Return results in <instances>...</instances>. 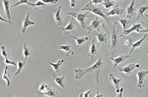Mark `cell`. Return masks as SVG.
<instances>
[{
  "instance_id": "6da1fadb",
  "label": "cell",
  "mask_w": 148,
  "mask_h": 97,
  "mask_svg": "<svg viewBox=\"0 0 148 97\" xmlns=\"http://www.w3.org/2000/svg\"><path fill=\"white\" fill-rule=\"evenodd\" d=\"M104 65V63L103 62L102 58L99 57L98 61L91 66L90 68H75L74 72H75V76H74V78L76 80H79L81 79L82 78L88 74H92L93 76L95 78V80H96V83L97 85L99 84V75H100V71L102 70V68Z\"/></svg>"
},
{
  "instance_id": "7a4b0ae2",
  "label": "cell",
  "mask_w": 148,
  "mask_h": 97,
  "mask_svg": "<svg viewBox=\"0 0 148 97\" xmlns=\"http://www.w3.org/2000/svg\"><path fill=\"white\" fill-rule=\"evenodd\" d=\"M36 96H61V95L59 94V92H57L53 88L51 87L50 85H46L45 83H42L40 88H39V91L36 93Z\"/></svg>"
},
{
  "instance_id": "3957f363",
  "label": "cell",
  "mask_w": 148,
  "mask_h": 97,
  "mask_svg": "<svg viewBox=\"0 0 148 97\" xmlns=\"http://www.w3.org/2000/svg\"><path fill=\"white\" fill-rule=\"evenodd\" d=\"M82 10L83 11H88V12H92L94 14H96V15L101 17L102 19H104L108 23V25L109 26L110 25V19L108 18V16L105 14V13H103V11L99 7H97L95 4H92V3H88L85 7H83Z\"/></svg>"
},
{
  "instance_id": "277c9868",
  "label": "cell",
  "mask_w": 148,
  "mask_h": 97,
  "mask_svg": "<svg viewBox=\"0 0 148 97\" xmlns=\"http://www.w3.org/2000/svg\"><path fill=\"white\" fill-rule=\"evenodd\" d=\"M67 14L73 16V18L76 19L78 23L80 24L82 29H85L86 28V22H85V19L86 18H88L89 16L88 14V12L87 11L86 13H82V12H68Z\"/></svg>"
},
{
  "instance_id": "5b68a950",
  "label": "cell",
  "mask_w": 148,
  "mask_h": 97,
  "mask_svg": "<svg viewBox=\"0 0 148 97\" xmlns=\"http://www.w3.org/2000/svg\"><path fill=\"white\" fill-rule=\"evenodd\" d=\"M115 26H116V23L114 24V29H113L110 37V52H109L110 56H112L115 52L116 47L118 46V36H117V31H116Z\"/></svg>"
},
{
  "instance_id": "8992f818",
  "label": "cell",
  "mask_w": 148,
  "mask_h": 97,
  "mask_svg": "<svg viewBox=\"0 0 148 97\" xmlns=\"http://www.w3.org/2000/svg\"><path fill=\"white\" fill-rule=\"evenodd\" d=\"M140 68V64H134V63H131V64H129V65H126L123 68H119V71L123 73L125 75H130L132 74V72L134 69L136 68Z\"/></svg>"
},
{
  "instance_id": "52a82bcc",
  "label": "cell",
  "mask_w": 148,
  "mask_h": 97,
  "mask_svg": "<svg viewBox=\"0 0 148 97\" xmlns=\"http://www.w3.org/2000/svg\"><path fill=\"white\" fill-rule=\"evenodd\" d=\"M130 54L128 55H124V54H121L120 56L119 57H117V58H114L113 56H111L110 57V60L112 61V66H113V68H116L120 63H123L124 61H125L127 58H130Z\"/></svg>"
},
{
  "instance_id": "ba28073f",
  "label": "cell",
  "mask_w": 148,
  "mask_h": 97,
  "mask_svg": "<svg viewBox=\"0 0 148 97\" xmlns=\"http://www.w3.org/2000/svg\"><path fill=\"white\" fill-rule=\"evenodd\" d=\"M36 22L31 21L29 19V13H27L26 16L25 18H23V25H22V29H21V32L23 35H25V30L27 29L29 25H35Z\"/></svg>"
},
{
  "instance_id": "9c48e42d",
  "label": "cell",
  "mask_w": 148,
  "mask_h": 97,
  "mask_svg": "<svg viewBox=\"0 0 148 97\" xmlns=\"http://www.w3.org/2000/svg\"><path fill=\"white\" fill-rule=\"evenodd\" d=\"M137 74V78H138V82H137V88H142L144 86V81H145V78L147 77L148 74L147 70H140Z\"/></svg>"
},
{
  "instance_id": "30bf717a",
  "label": "cell",
  "mask_w": 148,
  "mask_h": 97,
  "mask_svg": "<svg viewBox=\"0 0 148 97\" xmlns=\"http://www.w3.org/2000/svg\"><path fill=\"white\" fill-rule=\"evenodd\" d=\"M62 6H59L58 8H56L54 10L53 12V16H54V20L56 23V25L58 26H62V15H61V11H62Z\"/></svg>"
},
{
  "instance_id": "8fae6325",
  "label": "cell",
  "mask_w": 148,
  "mask_h": 97,
  "mask_svg": "<svg viewBox=\"0 0 148 97\" xmlns=\"http://www.w3.org/2000/svg\"><path fill=\"white\" fill-rule=\"evenodd\" d=\"M102 24V19H99L98 17H95L92 19V21H91V24L87 27L88 29V33H91L92 30H96L100 25Z\"/></svg>"
},
{
  "instance_id": "7c38bea8",
  "label": "cell",
  "mask_w": 148,
  "mask_h": 97,
  "mask_svg": "<svg viewBox=\"0 0 148 97\" xmlns=\"http://www.w3.org/2000/svg\"><path fill=\"white\" fill-rule=\"evenodd\" d=\"M109 80L111 84L114 85V87L115 88V90H116V93L119 94L120 89V84L121 82V78H118L114 77L112 74H110V76H109Z\"/></svg>"
},
{
  "instance_id": "4fadbf2b",
  "label": "cell",
  "mask_w": 148,
  "mask_h": 97,
  "mask_svg": "<svg viewBox=\"0 0 148 97\" xmlns=\"http://www.w3.org/2000/svg\"><path fill=\"white\" fill-rule=\"evenodd\" d=\"M94 34L96 35V37L98 40V47H99L101 44H106L109 42V38L106 34L99 33L98 31H94Z\"/></svg>"
},
{
  "instance_id": "5bb4252c",
  "label": "cell",
  "mask_w": 148,
  "mask_h": 97,
  "mask_svg": "<svg viewBox=\"0 0 148 97\" xmlns=\"http://www.w3.org/2000/svg\"><path fill=\"white\" fill-rule=\"evenodd\" d=\"M142 28V23H137V24H134V25H132V26L130 28V29L126 30H125L124 32H123V34H121L120 35V36H126V35H128V34H130V33H132V32H134V31H136L137 33H139V31H140V30H141Z\"/></svg>"
},
{
  "instance_id": "9a60e30c",
  "label": "cell",
  "mask_w": 148,
  "mask_h": 97,
  "mask_svg": "<svg viewBox=\"0 0 148 97\" xmlns=\"http://www.w3.org/2000/svg\"><path fill=\"white\" fill-rule=\"evenodd\" d=\"M73 19L70 20V23L65 26V27H61V30L63 31L65 36H67L68 34H74L75 33V30H74V25H73Z\"/></svg>"
},
{
  "instance_id": "2e32d148",
  "label": "cell",
  "mask_w": 148,
  "mask_h": 97,
  "mask_svg": "<svg viewBox=\"0 0 148 97\" xmlns=\"http://www.w3.org/2000/svg\"><path fill=\"white\" fill-rule=\"evenodd\" d=\"M125 13V10L123 9H120L119 7V5L117 4L115 6V8H114L113 10H110V12L108 13H105V14L109 17V16H115V15H118V16H121L123 14Z\"/></svg>"
},
{
  "instance_id": "e0dca14e",
  "label": "cell",
  "mask_w": 148,
  "mask_h": 97,
  "mask_svg": "<svg viewBox=\"0 0 148 97\" xmlns=\"http://www.w3.org/2000/svg\"><path fill=\"white\" fill-rule=\"evenodd\" d=\"M88 56L91 58V61L93 60L94 56L99 58V56L98 54V51H97V47H96L95 42H94V39L92 41V43H91V46H90V49H89V52H88Z\"/></svg>"
},
{
  "instance_id": "ac0fdd59",
  "label": "cell",
  "mask_w": 148,
  "mask_h": 97,
  "mask_svg": "<svg viewBox=\"0 0 148 97\" xmlns=\"http://www.w3.org/2000/svg\"><path fill=\"white\" fill-rule=\"evenodd\" d=\"M135 1L136 0H132L130 4L126 8V18L127 19H130V18L135 14Z\"/></svg>"
},
{
  "instance_id": "d6986e66",
  "label": "cell",
  "mask_w": 148,
  "mask_h": 97,
  "mask_svg": "<svg viewBox=\"0 0 148 97\" xmlns=\"http://www.w3.org/2000/svg\"><path fill=\"white\" fill-rule=\"evenodd\" d=\"M147 34H146L142 38L140 39V40H139V41H136L135 43H132V45H131V48H130V51L129 54L130 55V54H132V52L136 50V48H138V47H140V46L142 44V42L147 39Z\"/></svg>"
},
{
  "instance_id": "ffe728a7",
  "label": "cell",
  "mask_w": 148,
  "mask_h": 97,
  "mask_svg": "<svg viewBox=\"0 0 148 97\" xmlns=\"http://www.w3.org/2000/svg\"><path fill=\"white\" fill-rule=\"evenodd\" d=\"M71 46L70 45H61V46H59L57 49L58 50H62V51H63L65 52V54H66V57H68L69 56V54H71V55H74V52L72 51V49H71Z\"/></svg>"
},
{
  "instance_id": "44dd1931",
  "label": "cell",
  "mask_w": 148,
  "mask_h": 97,
  "mask_svg": "<svg viewBox=\"0 0 148 97\" xmlns=\"http://www.w3.org/2000/svg\"><path fill=\"white\" fill-rule=\"evenodd\" d=\"M64 59H60V60H58V62L57 63H51V61H48V63L54 69V71H55L56 73H59L60 72V67H61V65L64 63Z\"/></svg>"
},
{
  "instance_id": "7402d4cb",
  "label": "cell",
  "mask_w": 148,
  "mask_h": 97,
  "mask_svg": "<svg viewBox=\"0 0 148 97\" xmlns=\"http://www.w3.org/2000/svg\"><path fill=\"white\" fill-rule=\"evenodd\" d=\"M51 77L53 78V79L55 80L56 83L60 87L65 88V75H62V76H56V75H54V74H51Z\"/></svg>"
},
{
  "instance_id": "603a6c76",
  "label": "cell",
  "mask_w": 148,
  "mask_h": 97,
  "mask_svg": "<svg viewBox=\"0 0 148 97\" xmlns=\"http://www.w3.org/2000/svg\"><path fill=\"white\" fill-rule=\"evenodd\" d=\"M3 4L5 11V14L8 17L9 20H11V14H10V4H9V0H3Z\"/></svg>"
},
{
  "instance_id": "cb8c5ba5",
  "label": "cell",
  "mask_w": 148,
  "mask_h": 97,
  "mask_svg": "<svg viewBox=\"0 0 148 97\" xmlns=\"http://www.w3.org/2000/svg\"><path fill=\"white\" fill-rule=\"evenodd\" d=\"M30 55H31V51L27 47L26 42L24 41V43H23V56L25 58V60L26 61V59L29 57H30Z\"/></svg>"
},
{
  "instance_id": "d4e9b609",
  "label": "cell",
  "mask_w": 148,
  "mask_h": 97,
  "mask_svg": "<svg viewBox=\"0 0 148 97\" xmlns=\"http://www.w3.org/2000/svg\"><path fill=\"white\" fill-rule=\"evenodd\" d=\"M74 40H76V42H77V48H78L80 46H82L83 43H85L86 41H88V36H85V37H82V38H78V37H76V36H73Z\"/></svg>"
},
{
  "instance_id": "484cf974",
  "label": "cell",
  "mask_w": 148,
  "mask_h": 97,
  "mask_svg": "<svg viewBox=\"0 0 148 97\" xmlns=\"http://www.w3.org/2000/svg\"><path fill=\"white\" fill-rule=\"evenodd\" d=\"M31 7L34 8V10H43V9H45L46 7V3H43L42 1H38L36 3H33Z\"/></svg>"
},
{
  "instance_id": "4316f807",
  "label": "cell",
  "mask_w": 148,
  "mask_h": 97,
  "mask_svg": "<svg viewBox=\"0 0 148 97\" xmlns=\"http://www.w3.org/2000/svg\"><path fill=\"white\" fill-rule=\"evenodd\" d=\"M148 10V5L146 6H140V8L138 9V12H137V20H138L140 17H142L143 14Z\"/></svg>"
},
{
  "instance_id": "83f0119b",
  "label": "cell",
  "mask_w": 148,
  "mask_h": 97,
  "mask_svg": "<svg viewBox=\"0 0 148 97\" xmlns=\"http://www.w3.org/2000/svg\"><path fill=\"white\" fill-rule=\"evenodd\" d=\"M8 70H9V67L7 66V67L5 68V69H4V73H3V74L2 78L4 79V80H6V82H7V87H9V86H10V79H9V74H8Z\"/></svg>"
},
{
  "instance_id": "f1b7e54d",
  "label": "cell",
  "mask_w": 148,
  "mask_h": 97,
  "mask_svg": "<svg viewBox=\"0 0 148 97\" xmlns=\"http://www.w3.org/2000/svg\"><path fill=\"white\" fill-rule=\"evenodd\" d=\"M25 64H26V61L25 60L24 62H21V61H18V70L16 71V73H15V76H17L18 74H20V72L23 70V68H24V67L25 66Z\"/></svg>"
},
{
  "instance_id": "f546056e",
  "label": "cell",
  "mask_w": 148,
  "mask_h": 97,
  "mask_svg": "<svg viewBox=\"0 0 148 97\" xmlns=\"http://www.w3.org/2000/svg\"><path fill=\"white\" fill-rule=\"evenodd\" d=\"M103 5L104 6L105 9H110L111 7H114V1H111V0H103Z\"/></svg>"
},
{
  "instance_id": "4dcf8cb0",
  "label": "cell",
  "mask_w": 148,
  "mask_h": 97,
  "mask_svg": "<svg viewBox=\"0 0 148 97\" xmlns=\"http://www.w3.org/2000/svg\"><path fill=\"white\" fill-rule=\"evenodd\" d=\"M28 4V5H29L30 7L32 6V4L33 3H29L28 0H18V2L15 3V4H13V6H12V8H14V7H17L18 5H21V4Z\"/></svg>"
},
{
  "instance_id": "1f68e13d",
  "label": "cell",
  "mask_w": 148,
  "mask_h": 97,
  "mask_svg": "<svg viewBox=\"0 0 148 97\" xmlns=\"http://www.w3.org/2000/svg\"><path fill=\"white\" fill-rule=\"evenodd\" d=\"M118 22L122 25L124 31H125V30H126V26H127V24H129L130 19H127V18H126V19H118Z\"/></svg>"
},
{
  "instance_id": "d6a6232c",
  "label": "cell",
  "mask_w": 148,
  "mask_h": 97,
  "mask_svg": "<svg viewBox=\"0 0 148 97\" xmlns=\"http://www.w3.org/2000/svg\"><path fill=\"white\" fill-rule=\"evenodd\" d=\"M4 63H5L6 64H11V65H14V66H18V63H14V62L12 61V60H9L8 58H5Z\"/></svg>"
},
{
  "instance_id": "836d02e7",
  "label": "cell",
  "mask_w": 148,
  "mask_h": 97,
  "mask_svg": "<svg viewBox=\"0 0 148 97\" xmlns=\"http://www.w3.org/2000/svg\"><path fill=\"white\" fill-rule=\"evenodd\" d=\"M92 89H89L88 91H86V92H84V93H82V94H80L79 95V96L80 97H88L89 96V95L91 94V92H92Z\"/></svg>"
},
{
  "instance_id": "e575fe53",
  "label": "cell",
  "mask_w": 148,
  "mask_h": 97,
  "mask_svg": "<svg viewBox=\"0 0 148 97\" xmlns=\"http://www.w3.org/2000/svg\"><path fill=\"white\" fill-rule=\"evenodd\" d=\"M2 55L4 57V58H8V52H7V51H6V49H5V47L4 46H2Z\"/></svg>"
},
{
  "instance_id": "d590c367",
  "label": "cell",
  "mask_w": 148,
  "mask_h": 97,
  "mask_svg": "<svg viewBox=\"0 0 148 97\" xmlns=\"http://www.w3.org/2000/svg\"><path fill=\"white\" fill-rule=\"evenodd\" d=\"M40 1H42L45 3H53V4H55L58 2V0H40Z\"/></svg>"
},
{
  "instance_id": "8d00e7d4",
  "label": "cell",
  "mask_w": 148,
  "mask_h": 97,
  "mask_svg": "<svg viewBox=\"0 0 148 97\" xmlns=\"http://www.w3.org/2000/svg\"><path fill=\"white\" fill-rule=\"evenodd\" d=\"M90 3L92 4H99V3H103V0H91Z\"/></svg>"
},
{
  "instance_id": "74e56055",
  "label": "cell",
  "mask_w": 148,
  "mask_h": 97,
  "mask_svg": "<svg viewBox=\"0 0 148 97\" xmlns=\"http://www.w3.org/2000/svg\"><path fill=\"white\" fill-rule=\"evenodd\" d=\"M70 1V6L72 8H74L76 6V3H77V0H69Z\"/></svg>"
},
{
  "instance_id": "f35d334b",
  "label": "cell",
  "mask_w": 148,
  "mask_h": 97,
  "mask_svg": "<svg viewBox=\"0 0 148 97\" xmlns=\"http://www.w3.org/2000/svg\"><path fill=\"white\" fill-rule=\"evenodd\" d=\"M125 46H131L132 45V41H131V39H127L125 40Z\"/></svg>"
},
{
  "instance_id": "ab89813d",
  "label": "cell",
  "mask_w": 148,
  "mask_h": 97,
  "mask_svg": "<svg viewBox=\"0 0 148 97\" xmlns=\"http://www.w3.org/2000/svg\"><path fill=\"white\" fill-rule=\"evenodd\" d=\"M123 90H124V88H121V89H120V92H119V94H118V96L120 97L123 96V95H122V94H123Z\"/></svg>"
},
{
  "instance_id": "60d3db41",
  "label": "cell",
  "mask_w": 148,
  "mask_h": 97,
  "mask_svg": "<svg viewBox=\"0 0 148 97\" xmlns=\"http://www.w3.org/2000/svg\"><path fill=\"white\" fill-rule=\"evenodd\" d=\"M148 32V28L147 29H145V30H140V31H139V33H147Z\"/></svg>"
},
{
  "instance_id": "b9f144b4",
  "label": "cell",
  "mask_w": 148,
  "mask_h": 97,
  "mask_svg": "<svg viewBox=\"0 0 148 97\" xmlns=\"http://www.w3.org/2000/svg\"><path fill=\"white\" fill-rule=\"evenodd\" d=\"M0 19H1V20H2V21H4V22H8V23H9V24H12V22H11L10 20H5V19H3V18L2 16L0 17Z\"/></svg>"
},
{
  "instance_id": "7bdbcfd3",
  "label": "cell",
  "mask_w": 148,
  "mask_h": 97,
  "mask_svg": "<svg viewBox=\"0 0 148 97\" xmlns=\"http://www.w3.org/2000/svg\"><path fill=\"white\" fill-rule=\"evenodd\" d=\"M96 96H97V97L103 96V95H101V94H99V92H97V93H96Z\"/></svg>"
},
{
  "instance_id": "ee69618b",
  "label": "cell",
  "mask_w": 148,
  "mask_h": 97,
  "mask_svg": "<svg viewBox=\"0 0 148 97\" xmlns=\"http://www.w3.org/2000/svg\"><path fill=\"white\" fill-rule=\"evenodd\" d=\"M145 53H147V54H148V51H145Z\"/></svg>"
},
{
  "instance_id": "f6af8a7d",
  "label": "cell",
  "mask_w": 148,
  "mask_h": 97,
  "mask_svg": "<svg viewBox=\"0 0 148 97\" xmlns=\"http://www.w3.org/2000/svg\"><path fill=\"white\" fill-rule=\"evenodd\" d=\"M146 17H147L148 18V14H146Z\"/></svg>"
},
{
  "instance_id": "bcb514c9",
  "label": "cell",
  "mask_w": 148,
  "mask_h": 97,
  "mask_svg": "<svg viewBox=\"0 0 148 97\" xmlns=\"http://www.w3.org/2000/svg\"><path fill=\"white\" fill-rule=\"evenodd\" d=\"M147 42H148V38H147Z\"/></svg>"
},
{
  "instance_id": "7dc6e473",
  "label": "cell",
  "mask_w": 148,
  "mask_h": 97,
  "mask_svg": "<svg viewBox=\"0 0 148 97\" xmlns=\"http://www.w3.org/2000/svg\"><path fill=\"white\" fill-rule=\"evenodd\" d=\"M115 1H120V0H115Z\"/></svg>"
},
{
  "instance_id": "c3c4849f",
  "label": "cell",
  "mask_w": 148,
  "mask_h": 97,
  "mask_svg": "<svg viewBox=\"0 0 148 97\" xmlns=\"http://www.w3.org/2000/svg\"><path fill=\"white\" fill-rule=\"evenodd\" d=\"M147 2H148V0H147Z\"/></svg>"
}]
</instances>
